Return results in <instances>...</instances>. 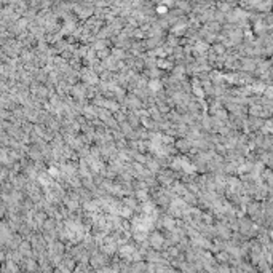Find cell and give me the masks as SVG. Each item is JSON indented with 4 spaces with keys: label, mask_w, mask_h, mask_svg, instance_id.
<instances>
[{
    "label": "cell",
    "mask_w": 273,
    "mask_h": 273,
    "mask_svg": "<svg viewBox=\"0 0 273 273\" xmlns=\"http://www.w3.org/2000/svg\"><path fill=\"white\" fill-rule=\"evenodd\" d=\"M163 243H165V238L161 236L160 233H152V235H150V244H152L155 249L163 248Z\"/></svg>",
    "instance_id": "obj_1"
},
{
    "label": "cell",
    "mask_w": 273,
    "mask_h": 273,
    "mask_svg": "<svg viewBox=\"0 0 273 273\" xmlns=\"http://www.w3.org/2000/svg\"><path fill=\"white\" fill-rule=\"evenodd\" d=\"M74 94H75L77 99H82V97H85V94H86V89L82 88L80 85H77V86L74 88Z\"/></svg>",
    "instance_id": "obj_2"
},
{
    "label": "cell",
    "mask_w": 273,
    "mask_h": 273,
    "mask_svg": "<svg viewBox=\"0 0 273 273\" xmlns=\"http://www.w3.org/2000/svg\"><path fill=\"white\" fill-rule=\"evenodd\" d=\"M177 149H179V150H182V152H187V150L190 149V142H189L187 139H185V141L181 139V141L177 142Z\"/></svg>",
    "instance_id": "obj_3"
},
{
    "label": "cell",
    "mask_w": 273,
    "mask_h": 273,
    "mask_svg": "<svg viewBox=\"0 0 273 273\" xmlns=\"http://www.w3.org/2000/svg\"><path fill=\"white\" fill-rule=\"evenodd\" d=\"M163 225H165L166 228L173 230V228H174V225H176V224H174V220L171 219V217H165V219H163Z\"/></svg>",
    "instance_id": "obj_4"
},
{
    "label": "cell",
    "mask_w": 273,
    "mask_h": 273,
    "mask_svg": "<svg viewBox=\"0 0 273 273\" xmlns=\"http://www.w3.org/2000/svg\"><path fill=\"white\" fill-rule=\"evenodd\" d=\"M149 86H150V89H152V91H158L161 85H160V82H158V80H150Z\"/></svg>",
    "instance_id": "obj_5"
},
{
    "label": "cell",
    "mask_w": 273,
    "mask_h": 273,
    "mask_svg": "<svg viewBox=\"0 0 273 273\" xmlns=\"http://www.w3.org/2000/svg\"><path fill=\"white\" fill-rule=\"evenodd\" d=\"M136 195H138L139 200H147V192H144V190H139Z\"/></svg>",
    "instance_id": "obj_6"
},
{
    "label": "cell",
    "mask_w": 273,
    "mask_h": 273,
    "mask_svg": "<svg viewBox=\"0 0 273 273\" xmlns=\"http://www.w3.org/2000/svg\"><path fill=\"white\" fill-rule=\"evenodd\" d=\"M86 208H93V203H86ZM89 211H97V206L94 204V209H89Z\"/></svg>",
    "instance_id": "obj_7"
},
{
    "label": "cell",
    "mask_w": 273,
    "mask_h": 273,
    "mask_svg": "<svg viewBox=\"0 0 273 273\" xmlns=\"http://www.w3.org/2000/svg\"><path fill=\"white\" fill-rule=\"evenodd\" d=\"M265 94H267V97H272V88H270V86H268V88H267Z\"/></svg>",
    "instance_id": "obj_8"
}]
</instances>
